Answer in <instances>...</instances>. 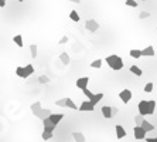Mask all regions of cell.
<instances>
[{
	"label": "cell",
	"mask_w": 157,
	"mask_h": 142,
	"mask_svg": "<svg viewBox=\"0 0 157 142\" xmlns=\"http://www.w3.org/2000/svg\"><path fill=\"white\" fill-rule=\"evenodd\" d=\"M126 3V6H129V7H137V1H136V0H126L125 1Z\"/></svg>",
	"instance_id": "obj_32"
},
{
	"label": "cell",
	"mask_w": 157,
	"mask_h": 142,
	"mask_svg": "<svg viewBox=\"0 0 157 142\" xmlns=\"http://www.w3.org/2000/svg\"><path fill=\"white\" fill-rule=\"evenodd\" d=\"M102 98H103V93H98V94H94V97L89 100V103L92 104V105H96Z\"/></svg>",
	"instance_id": "obj_17"
},
{
	"label": "cell",
	"mask_w": 157,
	"mask_h": 142,
	"mask_svg": "<svg viewBox=\"0 0 157 142\" xmlns=\"http://www.w3.org/2000/svg\"><path fill=\"white\" fill-rule=\"evenodd\" d=\"M133 132H134V138H136V139H146V134H147V132H146L140 125L134 126Z\"/></svg>",
	"instance_id": "obj_5"
},
{
	"label": "cell",
	"mask_w": 157,
	"mask_h": 142,
	"mask_svg": "<svg viewBox=\"0 0 157 142\" xmlns=\"http://www.w3.org/2000/svg\"><path fill=\"white\" fill-rule=\"evenodd\" d=\"M58 58H60V61H61L64 65H68V64H70V61H71V58H70V55H68V53H61Z\"/></svg>",
	"instance_id": "obj_18"
},
{
	"label": "cell",
	"mask_w": 157,
	"mask_h": 142,
	"mask_svg": "<svg viewBox=\"0 0 157 142\" xmlns=\"http://www.w3.org/2000/svg\"><path fill=\"white\" fill-rule=\"evenodd\" d=\"M33 72H34V67H33L31 64H27L24 67H17L16 68L17 77H20V78H27V77L31 75Z\"/></svg>",
	"instance_id": "obj_2"
},
{
	"label": "cell",
	"mask_w": 157,
	"mask_h": 142,
	"mask_svg": "<svg viewBox=\"0 0 157 142\" xmlns=\"http://www.w3.org/2000/svg\"><path fill=\"white\" fill-rule=\"evenodd\" d=\"M85 29H87L88 32L95 33V32H98V29H99V23H98L96 20H94V19L87 20V23H85Z\"/></svg>",
	"instance_id": "obj_4"
},
{
	"label": "cell",
	"mask_w": 157,
	"mask_h": 142,
	"mask_svg": "<svg viewBox=\"0 0 157 142\" xmlns=\"http://www.w3.org/2000/svg\"><path fill=\"white\" fill-rule=\"evenodd\" d=\"M146 141H147V142H157V139H156V138H147Z\"/></svg>",
	"instance_id": "obj_39"
},
{
	"label": "cell",
	"mask_w": 157,
	"mask_h": 142,
	"mask_svg": "<svg viewBox=\"0 0 157 142\" xmlns=\"http://www.w3.org/2000/svg\"><path fill=\"white\" fill-rule=\"evenodd\" d=\"M102 115L106 119L112 118V107H109V105H105V107H102Z\"/></svg>",
	"instance_id": "obj_15"
},
{
	"label": "cell",
	"mask_w": 157,
	"mask_h": 142,
	"mask_svg": "<svg viewBox=\"0 0 157 142\" xmlns=\"http://www.w3.org/2000/svg\"><path fill=\"white\" fill-rule=\"evenodd\" d=\"M51 114H53V112H51V110H44V108H43V110H41V114H40L38 118L41 119V121H43V119L48 118V117H50Z\"/></svg>",
	"instance_id": "obj_22"
},
{
	"label": "cell",
	"mask_w": 157,
	"mask_h": 142,
	"mask_svg": "<svg viewBox=\"0 0 157 142\" xmlns=\"http://www.w3.org/2000/svg\"><path fill=\"white\" fill-rule=\"evenodd\" d=\"M154 111H156V101L150 100V101H147V115H153Z\"/></svg>",
	"instance_id": "obj_14"
},
{
	"label": "cell",
	"mask_w": 157,
	"mask_h": 142,
	"mask_svg": "<svg viewBox=\"0 0 157 142\" xmlns=\"http://www.w3.org/2000/svg\"><path fill=\"white\" fill-rule=\"evenodd\" d=\"M41 138H43L44 141H48V139H51V138H53V132H51V131H43Z\"/></svg>",
	"instance_id": "obj_25"
},
{
	"label": "cell",
	"mask_w": 157,
	"mask_h": 142,
	"mask_svg": "<svg viewBox=\"0 0 157 142\" xmlns=\"http://www.w3.org/2000/svg\"><path fill=\"white\" fill-rule=\"evenodd\" d=\"M78 110L79 111H94L95 110V105H92L89 101H84V103L79 105Z\"/></svg>",
	"instance_id": "obj_9"
},
{
	"label": "cell",
	"mask_w": 157,
	"mask_h": 142,
	"mask_svg": "<svg viewBox=\"0 0 157 142\" xmlns=\"http://www.w3.org/2000/svg\"><path fill=\"white\" fill-rule=\"evenodd\" d=\"M143 1H149V0H143Z\"/></svg>",
	"instance_id": "obj_42"
},
{
	"label": "cell",
	"mask_w": 157,
	"mask_h": 142,
	"mask_svg": "<svg viewBox=\"0 0 157 142\" xmlns=\"http://www.w3.org/2000/svg\"><path fill=\"white\" fill-rule=\"evenodd\" d=\"M130 72L134 74V75H137V77H140L141 74H143V71H141L137 65H130Z\"/></svg>",
	"instance_id": "obj_21"
},
{
	"label": "cell",
	"mask_w": 157,
	"mask_h": 142,
	"mask_svg": "<svg viewBox=\"0 0 157 142\" xmlns=\"http://www.w3.org/2000/svg\"><path fill=\"white\" fill-rule=\"evenodd\" d=\"M70 19L72 20V22H75V23H78L79 20H81V17H79V14L77 13V11H75V10H72V11L70 13Z\"/></svg>",
	"instance_id": "obj_24"
},
{
	"label": "cell",
	"mask_w": 157,
	"mask_h": 142,
	"mask_svg": "<svg viewBox=\"0 0 157 142\" xmlns=\"http://www.w3.org/2000/svg\"><path fill=\"white\" fill-rule=\"evenodd\" d=\"M48 81H50V78H48L47 75H41V77L38 78V82H40V84H47Z\"/></svg>",
	"instance_id": "obj_33"
},
{
	"label": "cell",
	"mask_w": 157,
	"mask_h": 142,
	"mask_svg": "<svg viewBox=\"0 0 157 142\" xmlns=\"http://www.w3.org/2000/svg\"><path fill=\"white\" fill-rule=\"evenodd\" d=\"M88 82H89V78H88V77H79L75 84H77V87L78 88L85 90V88H88Z\"/></svg>",
	"instance_id": "obj_8"
},
{
	"label": "cell",
	"mask_w": 157,
	"mask_h": 142,
	"mask_svg": "<svg viewBox=\"0 0 157 142\" xmlns=\"http://www.w3.org/2000/svg\"><path fill=\"white\" fill-rule=\"evenodd\" d=\"M156 139H157V136H156Z\"/></svg>",
	"instance_id": "obj_43"
},
{
	"label": "cell",
	"mask_w": 157,
	"mask_h": 142,
	"mask_svg": "<svg viewBox=\"0 0 157 142\" xmlns=\"http://www.w3.org/2000/svg\"><path fill=\"white\" fill-rule=\"evenodd\" d=\"M115 131H116V138H118V139H122V138L126 136V131L122 125H116L115 126Z\"/></svg>",
	"instance_id": "obj_12"
},
{
	"label": "cell",
	"mask_w": 157,
	"mask_h": 142,
	"mask_svg": "<svg viewBox=\"0 0 157 142\" xmlns=\"http://www.w3.org/2000/svg\"><path fill=\"white\" fill-rule=\"evenodd\" d=\"M153 57L154 55V47L153 46H147L146 48H143L141 50V57Z\"/></svg>",
	"instance_id": "obj_11"
},
{
	"label": "cell",
	"mask_w": 157,
	"mask_h": 142,
	"mask_svg": "<svg viewBox=\"0 0 157 142\" xmlns=\"http://www.w3.org/2000/svg\"><path fill=\"white\" fill-rule=\"evenodd\" d=\"M17 1H23V0H17Z\"/></svg>",
	"instance_id": "obj_41"
},
{
	"label": "cell",
	"mask_w": 157,
	"mask_h": 142,
	"mask_svg": "<svg viewBox=\"0 0 157 142\" xmlns=\"http://www.w3.org/2000/svg\"><path fill=\"white\" fill-rule=\"evenodd\" d=\"M153 87H154V84H153V82H147V84L144 85L143 90H144V93H151V91H153Z\"/></svg>",
	"instance_id": "obj_30"
},
{
	"label": "cell",
	"mask_w": 157,
	"mask_h": 142,
	"mask_svg": "<svg viewBox=\"0 0 157 142\" xmlns=\"http://www.w3.org/2000/svg\"><path fill=\"white\" fill-rule=\"evenodd\" d=\"M147 17H150L149 11H141L140 14H139V19H140V20H143V19H147Z\"/></svg>",
	"instance_id": "obj_35"
},
{
	"label": "cell",
	"mask_w": 157,
	"mask_h": 142,
	"mask_svg": "<svg viewBox=\"0 0 157 142\" xmlns=\"http://www.w3.org/2000/svg\"><path fill=\"white\" fill-rule=\"evenodd\" d=\"M119 98H120V101H122L123 104H127L130 100H132V91L127 90V88L122 90V91L119 93Z\"/></svg>",
	"instance_id": "obj_3"
},
{
	"label": "cell",
	"mask_w": 157,
	"mask_h": 142,
	"mask_svg": "<svg viewBox=\"0 0 157 142\" xmlns=\"http://www.w3.org/2000/svg\"><path fill=\"white\" fill-rule=\"evenodd\" d=\"M91 67H92V68H101V67H102V60L98 58V60L92 61V63H91Z\"/></svg>",
	"instance_id": "obj_26"
},
{
	"label": "cell",
	"mask_w": 157,
	"mask_h": 142,
	"mask_svg": "<svg viewBox=\"0 0 157 142\" xmlns=\"http://www.w3.org/2000/svg\"><path fill=\"white\" fill-rule=\"evenodd\" d=\"M67 41H68V36H64L63 39L60 40V44H65Z\"/></svg>",
	"instance_id": "obj_37"
},
{
	"label": "cell",
	"mask_w": 157,
	"mask_h": 142,
	"mask_svg": "<svg viewBox=\"0 0 157 142\" xmlns=\"http://www.w3.org/2000/svg\"><path fill=\"white\" fill-rule=\"evenodd\" d=\"M13 41L17 44V47H20V48H23V37L20 36V34H17V36H14L13 37Z\"/></svg>",
	"instance_id": "obj_23"
},
{
	"label": "cell",
	"mask_w": 157,
	"mask_h": 142,
	"mask_svg": "<svg viewBox=\"0 0 157 142\" xmlns=\"http://www.w3.org/2000/svg\"><path fill=\"white\" fill-rule=\"evenodd\" d=\"M137 111H139L140 115L146 117V115H147V101L141 100L140 103H139V105H137Z\"/></svg>",
	"instance_id": "obj_7"
},
{
	"label": "cell",
	"mask_w": 157,
	"mask_h": 142,
	"mask_svg": "<svg viewBox=\"0 0 157 142\" xmlns=\"http://www.w3.org/2000/svg\"><path fill=\"white\" fill-rule=\"evenodd\" d=\"M43 125H44V131H51V132L54 131L55 126H57V125H54V124H53V122H51L48 118L43 119Z\"/></svg>",
	"instance_id": "obj_10"
},
{
	"label": "cell",
	"mask_w": 157,
	"mask_h": 142,
	"mask_svg": "<svg viewBox=\"0 0 157 142\" xmlns=\"http://www.w3.org/2000/svg\"><path fill=\"white\" fill-rule=\"evenodd\" d=\"M118 108H116V107H112V117H116V115H118Z\"/></svg>",
	"instance_id": "obj_36"
},
{
	"label": "cell",
	"mask_w": 157,
	"mask_h": 142,
	"mask_svg": "<svg viewBox=\"0 0 157 142\" xmlns=\"http://www.w3.org/2000/svg\"><path fill=\"white\" fill-rule=\"evenodd\" d=\"M72 136H74V139H75V142H85L87 139H85V136H84V134L82 132H72Z\"/></svg>",
	"instance_id": "obj_19"
},
{
	"label": "cell",
	"mask_w": 157,
	"mask_h": 142,
	"mask_svg": "<svg viewBox=\"0 0 157 142\" xmlns=\"http://www.w3.org/2000/svg\"><path fill=\"white\" fill-rule=\"evenodd\" d=\"M105 61H106V64L109 65L112 70H122L123 68V60L119 57L118 54H112V55H108L106 58H105Z\"/></svg>",
	"instance_id": "obj_1"
},
{
	"label": "cell",
	"mask_w": 157,
	"mask_h": 142,
	"mask_svg": "<svg viewBox=\"0 0 157 142\" xmlns=\"http://www.w3.org/2000/svg\"><path fill=\"white\" fill-rule=\"evenodd\" d=\"M63 118H64L63 114H51V115L48 117V119H50V121H51L54 125H57V124H58V122H60V121H61Z\"/></svg>",
	"instance_id": "obj_13"
},
{
	"label": "cell",
	"mask_w": 157,
	"mask_h": 142,
	"mask_svg": "<svg viewBox=\"0 0 157 142\" xmlns=\"http://www.w3.org/2000/svg\"><path fill=\"white\" fill-rule=\"evenodd\" d=\"M140 126L143 128V129H144V131H146V132L154 131V125H153V124H150L149 121H146V119H144V121H143V122L140 124Z\"/></svg>",
	"instance_id": "obj_16"
},
{
	"label": "cell",
	"mask_w": 157,
	"mask_h": 142,
	"mask_svg": "<svg viewBox=\"0 0 157 142\" xmlns=\"http://www.w3.org/2000/svg\"><path fill=\"white\" fill-rule=\"evenodd\" d=\"M57 107H67V98H61V100H57L55 101Z\"/></svg>",
	"instance_id": "obj_28"
},
{
	"label": "cell",
	"mask_w": 157,
	"mask_h": 142,
	"mask_svg": "<svg viewBox=\"0 0 157 142\" xmlns=\"http://www.w3.org/2000/svg\"><path fill=\"white\" fill-rule=\"evenodd\" d=\"M6 6V0H0V9H3Z\"/></svg>",
	"instance_id": "obj_38"
},
{
	"label": "cell",
	"mask_w": 157,
	"mask_h": 142,
	"mask_svg": "<svg viewBox=\"0 0 157 142\" xmlns=\"http://www.w3.org/2000/svg\"><path fill=\"white\" fill-rule=\"evenodd\" d=\"M68 1H72V3H77V4H79V3H81V0H68Z\"/></svg>",
	"instance_id": "obj_40"
},
{
	"label": "cell",
	"mask_w": 157,
	"mask_h": 142,
	"mask_svg": "<svg viewBox=\"0 0 157 142\" xmlns=\"http://www.w3.org/2000/svg\"><path fill=\"white\" fill-rule=\"evenodd\" d=\"M30 51H31V57L36 58L37 57V44H31L30 46Z\"/></svg>",
	"instance_id": "obj_29"
},
{
	"label": "cell",
	"mask_w": 157,
	"mask_h": 142,
	"mask_svg": "<svg viewBox=\"0 0 157 142\" xmlns=\"http://www.w3.org/2000/svg\"><path fill=\"white\" fill-rule=\"evenodd\" d=\"M82 91H84V94H85V97H88L89 100H91V98L94 97V93H92L91 90H88V88H85V90H82Z\"/></svg>",
	"instance_id": "obj_34"
},
{
	"label": "cell",
	"mask_w": 157,
	"mask_h": 142,
	"mask_svg": "<svg viewBox=\"0 0 157 142\" xmlns=\"http://www.w3.org/2000/svg\"><path fill=\"white\" fill-rule=\"evenodd\" d=\"M67 107H68V108H71V110H78V107L75 105V103H74L71 98H67Z\"/></svg>",
	"instance_id": "obj_27"
},
{
	"label": "cell",
	"mask_w": 157,
	"mask_h": 142,
	"mask_svg": "<svg viewBox=\"0 0 157 142\" xmlns=\"http://www.w3.org/2000/svg\"><path fill=\"white\" fill-rule=\"evenodd\" d=\"M143 121H144V117H143V115H140V114H137V115L134 117V122H136V125H140Z\"/></svg>",
	"instance_id": "obj_31"
},
{
	"label": "cell",
	"mask_w": 157,
	"mask_h": 142,
	"mask_svg": "<svg viewBox=\"0 0 157 142\" xmlns=\"http://www.w3.org/2000/svg\"><path fill=\"white\" fill-rule=\"evenodd\" d=\"M129 54H130V57H132V58H136V60H137V58H140V57H141V50L133 48V50H130V51H129Z\"/></svg>",
	"instance_id": "obj_20"
},
{
	"label": "cell",
	"mask_w": 157,
	"mask_h": 142,
	"mask_svg": "<svg viewBox=\"0 0 157 142\" xmlns=\"http://www.w3.org/2000/svg\"><path fill=\"white\" fill-rule=\"evenodd\" d=\"M30 110H31L33 115L38 118V117H40V114H41V110H43V107H41V103H40V101H36L34 104H31Z\"/></svg>",
	"instance_id": "obj_6"
}]
</instances>
